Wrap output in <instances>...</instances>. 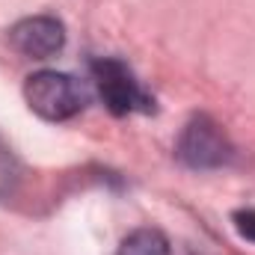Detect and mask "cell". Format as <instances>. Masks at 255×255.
<instances>
[{
  "mask_svg": "<svg viewBox=\"0 0 255 255\" xmlns=\"http://www.w3.org/2000/svg\"><path fill=\"white\" fill-rule=\"evenodd\" d=\"M235 229L241 232V238H247V241H253L255 244V211L253 208H247V211H235Z\"/></svg>",
  "mask_w": 255,
  "mask_h": 255,
  "instance_id": "cell-7",
  "label": "cell"
},
{
  "mask_svg": "<svg viewBox=\"0 0 255 255\" xmlns=\"http://www.w3.org/2000/svg\"><path fill=\"white\" fill-rule=\"evenodd\" d=\"M92 80L98 86L101 101L113 116H130V113H151L154 98L142 89L136 74L116 57H98L92 60Z\"/></svg>",
  "mask_w": 255,
  "mask_h": 255,
  "instance_id": "cell-2",
  "label": "cell"
},
{
  "mask_svg": "<svg viewBox=\"0 0 255 255\" xmlns=\"http://www.w3.org/2000/svg\"><path fill=\"white\" fill-rule=\"evenodd\" d=\"M175 154L190 169H223L235 160V145L211 116H193L178 136Z\"/></svg>",
  "mask_w": 255,
  "mask_h": 255,
  "instance_id": "cell-3",
  "label": "cell"
},
{
  "mask_svg": "<svg viewBox=\"0 0 255 255\" xmlns=\"http://www.w3.org/2000/svg\"><path fill=\"white\" fill-rule=\"evenodd\" d=\"M15 178H18L15 157H12V151L0 142V196L12 193V187H15Z\"/></svg>",
  "mask_w": 255,
  "mask_h": 255,
  "instance_id": "cell-6",
  "label": "cell"
},
{
  "mask_svg": "<svg viewBox=\"0 0 255 255\" xmlns=\"http://www.w3.org/2000/svg\"><path fill=\"white\" fill-rule=\"evenodd\" d=\"M30 110L48 122H68L86 107V89L63 71H36L24 83Z\"/></svg>",
  "mask_w": 255,
  "mask_h": 255,
  "instance_id": "cell-1",
  "label": "cell"
},
{
  "mask_svg": "<svg viewBox=\"0 0 255 255\" xmlns=\"http://www.w3.org/2000/svg\"><path fill=\"white\" fill-rule=\"evenodd\" d=\"M9 45L30 60L57 57L65 45V27L54 15H30L9 30Z\"/></svg>",
  "mask_w": 255,
  "mask_h": 255,
  "instance_id": "cell-4",
  "label": "cell"
},
{
  "mask_svg": "<svg viewBox=\"0 0 255 255\" xmlns=\"http://www.w3.org/2000/svg\"><path fill=\"white\" fill-rule=\"evenodd\" d=\"M119 255H172V250L157 229H136L122 241Z\"/></svg>",
  "mask_w": 255,
  "mask_h": 255,
  "instance_id": "cell-5",
  "label": "cell"
}]
</instances>
